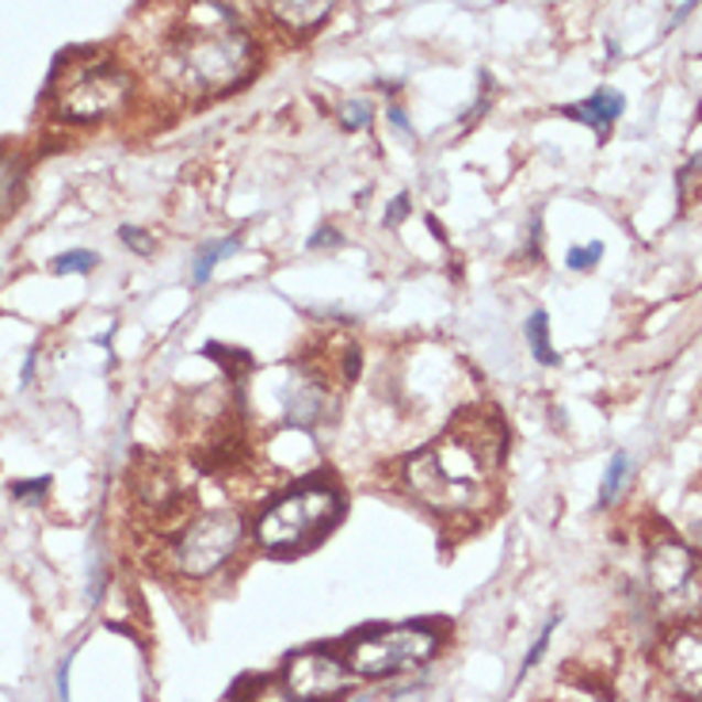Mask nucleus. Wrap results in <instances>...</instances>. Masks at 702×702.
Wrapping results in <instances>:
<instances>
[{
    "mask_svg": "<svg viewBox=\"0 0 702 702\" xmlns=\"http://www.w3.org/2000/svg\"><path fill=\"white\" fill-rule=\"evenodd\" d=\"M504 440L497 417L469 412L404 462V485L440 516H474L497 493V469L508 451Z\"/></svg>",
    "mask_w": 702,
    "mask_h": 702,
    "instance_id": "f257e3e1",
    "label": "nucleus"
},
{
    "mask_svg": "<svg viewBox=\"0 0 702 702\" xmlns=\"http://www.w3.org/2000/svg\"><path fill=\"white\" fill-rule=\"evenodd\" d=\"M252 65V39L241 31L234 12L214 0H199L172 28L161 54V77L180 96H214L234 88Z\"/></svg>",
    "mask_w": 702,
    "mask_h": 702,
    "instance_id": "f03ea898",
    "label": "nucleus"
},
{
    "mask_svg": "<svg viewBox=\"0 0 702 702\" xmlns=\"http://www.w3.org/2000/svg\"><path fill=\"white\" fill-rule=\"evenodd\" d=\"M341 511H344V500L333 485L325 482L299 485V489L279 497L256 519V542L271 553H299L305 547H313L325 531H333Z\"/></svg>",
    "mask_w": 702,
    "mask_h": 702,
    "instance_id": "7ed1b4c3",
    "label": "nucleus"
},
{
    "mask_svg": "<svg viewBox=\"0 0 702 702\" xmlns=\"http://www.w3.org/2000/svg\"><path fill=\"white\" fill-rule=\"evenodd\" d=\"M130 96V77L115 62L96 54H85L73 62L69 73H57L54 80V104L65 119L73 122H96L104 115L119 111Z\"/></svg>",
    "mask_w": 702,
    "mask_h": 702,
    "instance_id": "20e7f679",
    "label": "nucleus"
},
{
    "mask_svg": "<svg viewBox=\"0 0 702 702\" xmlns=\"http://www.w3.org/2000/svg\"><path fill=\"white\" fill-rule=\"evenodd\" d=\"M646 576L652 603L668 618H695L702 611V553L688 542L657 539L646 558Z\"/></svg>",
    "mask_w": 702,
    "mask_h": 702,
    "instance_id": "39448f33",
    "label": "nucleus"
},
{
    "mask_svg": "<svg viewBox=\"0 0 702 702\" xmlns=\"http://www.w3.org/2000/svg\"><path fill=\"white\" fill-rule=\"evenodd\" d=\"M435 649H440V634L428 626H390V630L359 634L344 660L355 676H398L428 665Z\"/></svg>",
    "mask_w": 702,
    "mask_h": 702,
    "instance_id": "423d86ee",
    "label": "nucleus"
},
{
    "mask_svg": "<svg viewBox=\"0 0 702 702\" xmlns=\"http://www.w3.org/2000/svg\"><path fill=\"white\" fill-rule=\"evenodd\" d=\"M245 539V523L237 511L214 508L195 516L184 531L176 534V547H172V561L184 576H210L226 565L237 553Z\"/></svg>",
    "mask_w": 702,
    "mask_h": 702,
    "instance_id": "0eeeda50",
    "label": "nucleus"
},
{
    "mask_svg": "<svg viewBox=\"0 0 702 702\" xmlns=\"http://www.w3.org/2000/svg\"><path fill=\"white\" fill-rule=\"evenodd\" d=\"M352 668L348 660L333 657L325 649L294 652L283 668V683L294 695V702H336L352 691Z\"/></svg>",
    "mask_w": 702,
    "mask_h": 702,
    "instance_id": "6e6552de",
    "label": "nucleus"
},
{
    "mask_svg": "<svg viewBox=\"0 0 702 702\" xmlns=\"http://www.w3.org/2000/svg\"><path fill=\"white\" fill-rule=\"evenodd\" d=\"M665 672L680 695L702 702V630H680L668 641Z\"/></svg>",
    "mask_w": 702,
    "mask_h": 702,
    "instance_id": "1a4fd4ad",
    "label": "nucleus"
},
{
    "mask_svg": "<svg viewBox=\"0 0 702 702\" xmlns=\"http://www.w3.org/2000/svg\"><path fill=\"white\" fill-rule=\"evenodd\" d=\"M623 107H626L623 93H615V88H596L588 100L569 104V107H561V111H565L569 119H576V122H584V127H592L600 138H607L611 127L618 122V115H623Z\"/></svg>",
    "mask_w": 702,
    "mask_h": 702,
    "instance_id": "9d476101",
    "label": "nucleus"
},
{
    "mask_svg": "<svg viewBox=\"0 0 702 702\" xmlns=\"http://www.w3.org/2000/svg\"><path fill=\"white\" fill-rule=\"evenodd\" d=\"M268 8L291 31H310L333 12V0H268Z\"/></svg>",
    "mask_w": 702,
    "mask_h": 702,
    "instance_id": "9b49d317",
    "label": "nucleus"
},
{
    "mask_svg": "<svg viewBox=\"0 0 702 702\" xmlns=\"http://www.w3.org/2000/svg\"><path fill=\"white\" fill-rule=\"evenodd\" d=\"M321 409H325V393H321V386L313 382V378H294V382L287 386V417H291L294 424L321 420Z\"/></svg>",
    "mask_w": 702,
    "mask_h": 702,
    "instance_id": "f8f14e48",
    "label": "nucleus"
},
{
    "mask_svg": "<svg viewBox=\"0 0 702 702\" xmlns=\"http://www.w3.org/2000/svg\"><path fill=\"white\" fill-rule=\"evenodd\" d=\"M138 497L145 500V508H176L180 500V485H176V474H172L169 466H153L142 474V482H138Z\"/></svg>",
    "mask_w": 702,
    "mask_h": 702,
    "instance_id": "ddd939ff",
    "label": "nucleus"
},
{
    "mask_svg": "<svg viewBox=\"0 0 702 702\" xmlns=\"http://www.w3.org/2000/svg\"><path fill=\"white\" fill-rule=\"evenodd\" d=\"M20 195H23V169H20V161H12V156L0 153V218H8V214L20 206Z\"/></svg>",
    "mask_w": 702,
    "mask_h": 702,
    "instance_id": "4468645a",
    "label": "nucleus"
},
{
    "mask_svg": "<svg viewBox=\"0 0 702 702\" xmlns=\"http://www.w3.org/2000/svg\"><path fill=\"white\" fill-rule=\"evenodd\" d=\"M626 477H630V458H626V451H615V454H611V462H607V474H603V485H600V504H603V508H611V504L618 500Z\"/></svg>",
    "mask_w": 702,
    "mask_h": 702,
    "instance_id": "2eb2a0df",
    "label": "nucleus"
},
{
    "mask_svg": "<svg viewBox=\"0 0 702 702\" xmlns=\"http://www.w3.org/2000/svg\"><path fill=\"white\" fill-rule=\"evenodd\" d=\"M527 341H531L534 359H539V363H547V367H553V363H558V352H553V344H550V317H547V310H534L531 313V321H527Z\"/></svg>",
    "mask_w": 702,
    "mask_h": 702,
    "instance_id": "dca6fc26",
    "label": "nucleus"
},
{
    "mask_svg": "<svg viewBox=\"0 0 702 702\" xmlns=\"http://www.w3.org/2000/svg\"><path fill=\"white\" fill-rule=\"evenodd\" d=\"M237 702H294V695L287 691L283 676H276V680H252V683H245V688L237 691Z\"/></svg>",
    "mask_w": 702,
    "mask_h": 702,
    "instance_id": "f3484780",
    "label": "nucleus"
},
{
    "mask_svg": "<svg viewBox=\"0 0 702 702\" xmlns=\"http://www.w3.org/2000/svg\"><path fill=\"white\" fill-rule=\"evenodd\" d=\"M237 249V241H218V245H206L199 252V260H195V283H206V279L214 276V268H218L222 256H229Z\"/></svg>",
    "mask_w": 702,
    "mask_h": 702,
    "instance_id": "a211bd4d",
    "label": "nucleus"
},
{
    "mask_svg": "<svg viewBox=\"0 0 702 702\" xmlns=\"http://www.w3.org/2000/svg\"><path fill=\"white\" fill-rule=\"evenodd\" d=\"M96 263H100V256H96V252H88V249H77V252H65V256H57L54 271H57V276H69V271H93Z\"/></svg>",
    "mask_w": 702,
    "mask_h": 702,
    "instance_id": "6ab92c4d",
    "label": "nucleus"
},
{
    "mask_svg": "<svg viewBox=\"0 0 702 702\" xmlns=\"http://www.w3.org/2000/svg\"><path fill=\"white\" fill-rule=\"evenodd\" d=\"M600 256H603V245L600 241H592V245H581V249H569V268L573 271H588V268H596L600 263Z\"/></svg>",
    "mask_w": 702,
    "mask_h": 702,
    "instance_id": "aec40b11",
    "label": "nucleus"
},
{
    "mask_svg": "<svg viewBox=\"0 0 702 702\" xmlns=\"http://www.w3.org/2000/svg\"><path fill=\"white\" fill-rule=\"evenodd\" d=\"M367 122H370V107L363 104V100L341 107V127H344V130H363Z\"/></svg>",
    "mask_w": 702,
    "mask_h": 702,
    "instance_id": "412c9836",
    "label": "nucleus"
},
{
    "mask_svg": "<svg viewBox=\"0 0 702 702\" xmlns=\"http://www.w3.org/2000/svg\"><path fill=\"white\" fill-rule=\"evenodd\" d=\"M553 626H558V618H550V623L542 626L539 641H534V646H531V652H527V660H523V668H519V676H527V672H531V668H534V665H539V660H542V652H547L550 638H553Z\"/></svg>",
    "mask_w": 702,
    "mask_h": 702,
    "instance_id": "4be33fe9",
    "label": "nucleus"
},
{
    "mask_svg": "<svg viewBox=\"0 0 702 702\" xmlns=\"http://www.w3.org/2000/svg\"><path fill=\"white\" fill-rule=\"evenodd\" d=\"M341 245H344V237L336 234L333 226H321L317 234L310 237V252H317V249H341Z\"/></svg>",
    "mask_w": 702,
    "mask_h": 702,
    "instance_id": "5701e85b",
    "label": "nucleus"
},
{
    "mask_svg": "<svg viewBox=\"0 0 702 702\" xmlns=\"http://www.w3.org/2000/svg\"><path fill=\"white\" fill-rule=\"evenodd\" d=\"M122 241H127V249H134L142 256L153 252V237H145L142 229H134V226H122Z\"/></svg>",
    "mask_w": 702,
    "mask_h": 702,
    "instance_id": "b1692460",
    "label": "nucleus"
},
{
    "mask_svg": "<svg viewBox=\"0 0 702 702\" xmlns=\"http://www.w3.org/2000/svg\"><path fill=\"white\" fill-rule=\"evenodd\" d=\"M46 489H51V477H39V482L15 485V489H12V497H15V500H31V497H43Z\"/></svg>",
    "mask_w": 702,
    "mask_h": 702,
    "instance_id": "393cba45",
    "label": "nucleus"
},
{
    "mask_svg": "<svg viewBox=\"0 0 702 702\" xmlns=\"http://www.w3.org/2000/svg\"><path fill=\"white\" fill-rule=\"evenodd\" d=\"M404 214H409V195H398V199H393V206H390V214H386V226H401V218Z\"/></svg>",
    "mask_w": 702,
    "mask_h": 702,
    "instance_id": "a878e982",
    "label": "nucleus"
},
{
    "mask_svg": "<svg viewBox=\"0 0 702 702\" xmlns=\"http://www.w3.org/2000/svg\"><path fill=\"white\" fill-rule=\"evenodd\" d=\"M699 4H702V0H683V4L676 8V15H672V28H676V23H683V20H688V15L695 12Z\"/></svg>",
    "mask_w": 702,
    "mask_h": 702,
    "instance_id": "bb28decb",
    "label": "nucleus"
},
{
    "mask_svg": "<svg viewBox=\"0 0 702 702\" xmlns=\"http://www.w3.org/2000/svg\"><path fill=\"white\" fill-rule=\"evenodd\" d=\"M390 122H393V127H401V130H409V119H404L401 107H390Z\"/></svg>",
    "mask_w": 702,
    "mask_h": 702,
    "instance_id": "cd10ccee",
    "label": "nucleus"
}]
</instances>
